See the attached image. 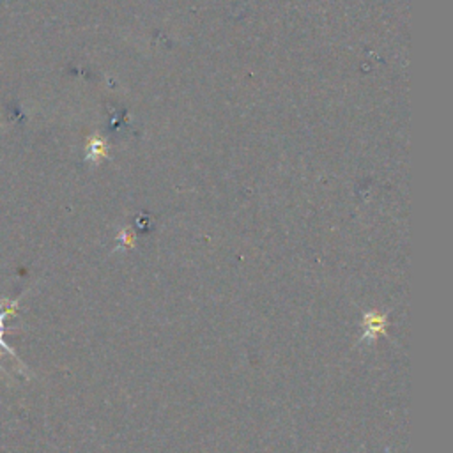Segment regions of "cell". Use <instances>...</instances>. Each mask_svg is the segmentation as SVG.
Returning a JSON list of instances; mask_svg holds the SVG:
<instances>
[{
  "mask_svg": "<svg viewBox=\"0 0 453 453\" xmlns=\"http://www.w3.org/2000/svg\"><path fill=\"white\" fill-rule=\"evenodd\" d=\"M365 324H366V334L368 336H377L384 331V317L382 315H366L365 317Z\"/></svg>",
  "mask_w": 453,
  "mask_h": 453,
  "instance_id": "obj_1",
  "label": "cell"
},
{
  "mask_svg": "<svg viewBox=\"0 0 453 453\" xmlns=\"http://www.w3.org/2000/svg\"><path fill=\"white\" fill-rule=\"evenodd\" d=\"M4 334H5V327H0V349H2V350H5V352H9L11 356H14V357H16L14 350H12V349L4 342ZM16 359H18V357H16Z\"/></svg>",
  "mask_w": 453,
  "mask_h": 453,
  "instance_id": "obj_2",
  "label": "cell"
},
{
  "mask_svg": "<svg viewBox=\"0 0 453 453\" xmlns=\"http://www.w3.org/2000/svg\"><path fill=\"white\" fill-rule=\"evenodd\" d=\"M0 366H2V365H0Z\"/></svg>",
  "mask_w": 453,
  "mask_h": 453,
  "instance_id": "obj_3",
  "label": "cell"
}]
</instances>
